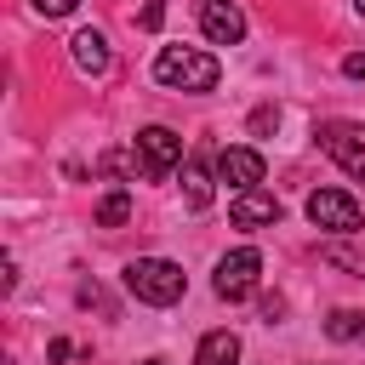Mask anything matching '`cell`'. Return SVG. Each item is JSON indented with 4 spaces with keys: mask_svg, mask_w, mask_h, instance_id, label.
<instances>
[{
    "mask_svg": "<svg viewBox=\"0 0 365 365\" xmlns=\"http://www.w3.org/2000/svg\"><path fill=\"white\" fill-rule=\"evenodd\" d=\"M217 74H222L217 57L194 51V46H160V57H154V80L171 86V91H211Z\"/></svg>",
    "mask_w": 365,
    "mask_h": 365,
    "instance_id": "6da1fadb",
    "label": "cell"
},
{
    "mask_svg": "<svg viewBox=\"0 0 365 365\" xmlns=\"http://www.w3.org/2000/svg\"><path fill=\"white\" fill-rule=\"evenodd\" d=\"M125 291L137 302H148V308H171L188 291V274L177 262H165V257H137V262H125Z\"/></svg>",
    "mask_w": 365,
    "mask_h": 365,
    "instance_id": "7a4b0ae2",
    "label": "cell"
},
{
    "mask_svg": "<svg viewBox=\"0 0 365 365\" xmlns=\"http://www.w3.org/2000/svg\"><path fill=\"white\" fill-rule=\"evenodd\" d=\"M308 222L325 228L331 240H342V234H365V211H359V200L342 194V188H314V194H308Z\"/></svg>",
    "mask_w": 365,
    "mask_h": 365,
    "instance_id": "3957f363",
    "label": "cell"
},
{
    "mask_svg": "<svg viewBox=\"0 0 365 365\" xmlns=\"http://www.w3.org/2000/svg\"><path fill=\"white\" fill-rule=\"evenodd\" d=\"M177 160H182V137H177V131H165V125H143V131H137L131 165H137L143 177H165Z\"/></svg>",
    "mask_w": 365,
    "mask_h": 365,
    "instance_id": "277c9868",
    "label": "cell"
},
{
    "mask_svg": "<svg viewBox=\"0 0 365 365\" xmlns=\"http://www.w3.org/2000/svg\"><path fill=\"white\" fill-rule=\"evenodd\" d=\"M257 279H262V251L257 245H240V251H228L222 262H217V297L222 302H240V297H251L257 291Z\"/></svg>",
    "mask_w": 365,
    "mask_h": 365,
    "instance_id": "5b68a950",
    "label": "cell"
},
{
    "mask_svg": "<svg viewBox=\"0 0 365 365\" xmlns=\"http://www.w3.org/2000/svg\"><path fill=\"white\" fill-rule=\"evenodd\" d=\"M319 148H325L354 182H365V125H354V120H325V125H319Z\"/></svg>",
    "mask_w": 365,
    "mask_h": 365,
    "instance_id": "8992f818",
    "label": "cell"
},
{
    "mask_svg": "<svg viewBox=\"0 0 365 365\" xmlns=\"http://www.w3.org/2000/svg\"><path fill=\"white\" fill-rule=\"evenodd\" d=\"M194 11H200L205 40H217V46H240L245 40V11L234 0H194Z\"/></svg>",
    "mask_w": 365,
    "mask_h": 365,
    "instance_id": "52a82bcc",
    "label": "cell"
},
{
    "mask_svg": "<svg viewBox=\"0 0 365 365\" xmlns=\"http://www.w3.org/2000/svg\"><path fill=\"white\" fill-rule=\"evenodd\" d=\"M262 171H268V165H262V154H257V148H222V154H217V177H222L234 194L257 188V182H262Z\"/></svg>",
    "mask_w": 365,
    "mask_h": 365,
    "instance_id": "ba28073f",
    "label": "cell"
},
{
    "mask_svg": "<svg viewBox=\"0 0 365 365\" xmlns=\"http://www.w3.org/2000/svg\"><path fill=\"white\" fill-rule=\"evenodd\" d=\"M228 217H234V228H268V222H279V200L262 188H245L228 200Z\"/></svg>",
    "mask_w": 365,
    "mask_h": 365,
    "instance_id": "9c48e42d",
    "label": "cell"
},
{
    "mask_svg": "<svg viewBox=\"0 0 365 365\" xmlns=\"http://www.w3.org/2000/svg\"><path fill=\"white\" fill-rule=\"evenodd\" d=\"M68 51H74V68H80V74H108V40H103L97 29H80V34L68 40Z\"/></svg>",
    "mask_w": 365,
    "mask_h": 365,
    "instance_id": "30bf717a",
    "label": "cell"
},
{
    "mask_svg": "<svg viewBox=\"0 0 365 365\" xmlns=\"http://www.w3.org/2000/svg\"><path fill=\"white\" fill-rule=\"evenodd\" d=\"M194 365H240V336L234 331H205L194 348Z\"/></svg>",
    "mask_w": 365,
    "mask_h": 365,
    "instance_id": "8fae6325",
    "label": "cell"
},
{
    "mask_svg": "<svg viewBox=\"0 0 365 365\" xmlns=\"http://www.w3.org/2000/svg\"><path fill=\"white\" fill-rule=\"evenodd\" d=\"M331 268H348V274H359L365 279V234H342V240H325V251H319Z\"/></svg>",
    "mask_w": 365,
    "mask_h": 365,
    "instance_id": "7c38bea8",
    "label": "cell"
},
{
    "mask_svg": "<svg viewBox=\"0 0 365 365\" xmlns=\"http://www.w3.org/2000/svg\"><path fill=\"white\" fill-rule=\"evenodd\" d=\"M182 200H188V211H205L211 205V171H205V160H188L182 165Z\"/></svg>",
    "mask_w": 365,
    "mask_h": 365,
    "instance_id": "4fadbf2b",
    "label": "cell"
},
{
    "mask_svg": "<svg viewBox=\"0 0 365 365\" xmlns=\"http://www.w3.org/2000/svg\"><path fill=\"white\" fill-rule=\"evenodd\" d=\"M125 217H131V194H125V188H114V194L97 200V228H120Z\"/></svg>",
    "mask_w": 365,
    "mask_h": 365,
    "instance_id": "5bb4252c",
    "label": "cell"
},
{
    "mask_svg": "<svg viewBox=\"0 0 365 365\" xmlns=\"http://www.w3.org/2000/svg\"><path fill=\"white\" fill-rule=\"evenodd\" d=\"M325 336H336V342H354V336H365V314H354V308H336V314L325 319Z\"/></svg>",
    "mask_w": 365,
    "mask_h": 365,
    "instance_id": "9a60e30c",
    "label": "cell"
},
{
    "mask_svg": "<svg viewBox=\"0 0 365 365\" xmlns=\"http://www.w3.org/2000/svg\"><path fill=\"white\" fill-rule=\"evenodd\" d=\"M274 125H279V108H274V103H262V108L251 114V131L262 137V131H274Z\"/></svg>",
    "mask_w": 365,
    "mask_h": 365,
    "instance_id": "2e32d148",
    "label": "cell"
},
{
    "mask_svg": "<svg viewBox=\"0 0 365 365\" xmlns=\"http://www.w3.org/2000/svg\"><path fill=\"white\" fill-rule=\"evenodd\" d=\"M74 6H80V0H34V11H40V17H68Z\"/></svg>",
    "mask_w": 365,
    "mask_h": 365,
    "instance_id": "e0dca14e",
    "label": "cell"
},
{
    "mask_svg": "<svg viewBox=\"0 0 365 365\" xmlns=\"http://www.w3.org/2000/svg\"><path fill=\"white\" fill-rule=\"evenodd\" d=\"M160 23H165V0H148L143 6V29H160Z\"/></svg>",
    "mask_w": 365,
    "mask_h": 365,
    "instance_id": "ac0fdd59",
    "label": "cell"
},
{
    "mask_svg": "<svg viewBox=\"0 0 365 365\" xmlns=\"http://www.w3.org/2000/svg\"><path fill=\"white\" fill-rule=\"evenodd\" d=\"M279 314H285V302H279V297H262V319H268V325H274V319H279Z\"/></svg>",
    "mask_w": 365,
    "mask_h": 365,
    "instance_id": "d6986e66",
    "label": "cell"
},
{
    "mask_svg": "<svg viewBox=\"0 0 365 365\" xmlns=\"http://www.w3.org/2000/svg\"><path fill=\"white\" fill-rule=\"evenodd\" d=\"M143 365H165V359H143Z\"/></svg>",
    "mask_w": 365,
    "mask_h": 365,
    "instance_id": "ffe728a7",
    "label": "cell"
},
{
    "mask_svg": "<svg viewBox=\"0 0 365 365\" xmlns=\"http://www.w3.org/2000/svg\"><path fill=\"white\" fill-rule=\"evenodd\" d=\"M354 6H359V11H365V0H354Z\"/></svg>",
    "mask_w": 365,
    "mask_h": 365,
    "instance_id": "44dd1931",
    "label": "cell"
}]
</instances>
